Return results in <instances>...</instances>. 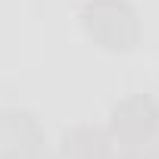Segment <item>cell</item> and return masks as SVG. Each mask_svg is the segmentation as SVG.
Listing matches in <instances>:
<instances>
[{
	"mask_svg": "<svg viewBox=\"0 0 159 159\" xmlns=\"http://www.w3.org/2000/svg\"><path fill=\"white\" fill-rule=\"evenodd\" d=\"M31 159H56V156H50V153H44V150H41V153H34Z\"/></svg>",
	"mask_w": 159,
	"mask_h": 159,
	"instance_id": "cell-6",
	"label": "cell"
},
{
	"mask_svg": "<svg viewBox=\"0 0 159 159\" xmlns=\"http://www.w3.org/2000/svg\"><path fill=\"white\" fill-rule=\"evenodd\" d=\"M153 159H159V134H156V147H153Z\"/></svg>",
	"mask_w": 159,
	"mask_h": 159,
	"instance_id": "cell-7",
	"label": "cell"
},
{
	"mask_svg": "<svg viewBox=\"0 0 159 159\" xmlns=\"http://www.w3.org/2000/svg\"><path fill=\"white\" fill-rule=\"evenodd\" d=\"M112 134L97 125H78L62 134V159H116Z\"/></svg>",
	"mask_w": 159,
	"mask_h": 159,
	"instance_id": "cell-4",
	"label": "cell"
},
{
	"mask_svg": "<svg viewBox=\"0 0 159 159\" xmlns=\"http://www.w3.org/2000/svg\"><path fill=\"white\" fill-rule=\"evenodd\" d=\"M81 19H84V31L94 38V44H100L103 50H112V53L131 50L140 38L137 13L125 0H91Z\"/></svg>",
	"mask_w": 159,
	"mask_h": 159,
	"instance_id": "cell-1",
	"label": "cell"
},
{
	"mask_svg": "<svg viewBox=\"0 0 159 159\" xmlns=\"http://www.w3.org/2000/svg\"><path fill=\"white\" fill-rule=\"evenodd\" d=\"M44 150V131L31 112L3 109L0 112V159H31Z\"/></svg>",
	"mask_w": 159,
	"mask_h": 159,
	"instance_id": "cell-3",
	"label": "cell"
},
{
	"mask_svg": "<svg viewBox=\"0 0 159 159\" xmlns=\"http://www.w3.org/2000/svg\"><path fill=\"white\" fill-rule=\"evenodd\" d=\"M119 159H153V156H147V153H140V150H128V153H122Z\"/></svg>",
	"mask_w": 159,
	"mask_h": 159,
	"instance_id": "cell-5",
	"label": "cell"
},
{
	"mask_svg": "<svg viewBox=\"0 0 159 159\" xmlns=\"http://www.w3.org/2000/svg\"><path fill=\"white\" fill-rule=\"evenodd\" d=\"M109 134L128 150H140L159 134V106L147 94L125 97L109 116Z\"/></svg>",
	"mask_w": 159,
	"mask_h": 159,
	"instance_id": "cell-2",
	"label": "cell"
}]
</instances>
